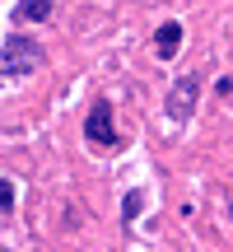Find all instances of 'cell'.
Returning a JSON list of instances; mask_svg holds the SVG:
<instances>
[{
  "label": "cell",
  "instance_id": "7",
  "mask_svg": "<svg viewBox=\"0 0 233 252\" xmlns=\"http://www.w3.org/2000/svg\"><path fill=\"white\" fill-rule=\"evenodd\" d=\"M121 215H126V224H131V220L140 215V191H131V196H126V206H121Z\"/></svg>",
  "mask_w": 233,
  "mask_h": 252
},
{
  "label": "cell",
  "instance_id": "5",
  "mask_svg": "<svg viewBox=\"0 0 233 252\" xmlns=\"http://www.w3.org/2000/svg\"><path fill=\"white\" fill-rule=\"evenodd\" d=\"M24 19H52V0H19Z\"/></svg>",
  "mask_w": 233,
  "mask_h": 252
},
{
  "label": "cell",
  "instance_id": "4",
  "mask_svg": "<svg viewBox=\"0 0 233 252\" xmlns=\"http://www.w3.org/2000/svg\"><path fill=\"white\" fill-rule=\"evenodd\" d=\"M154 52H159L163 61L182 52V24H177V19H168V24H163L159 33H154Z\"/></svg>",
  "mask_w": 233,
  "mask_h": 252
},
{
  "label": "cell",
  "instance_id": "2",
  "mask_svg": "<svg viewBox=\"0 0 233 252\" xmlns=\"http://www.w3.org/2000/svg\"><path fill=\"white\" fill-rule=\"evenodd\" d=\"M196 98H201V80H196V75H182V80L168 89V108H163V112H168V122L182 126V122L191 117V108H196Z\"/></svg>",
  "mask_w": 233,
  "mask_h": 252
},
{
  "label": "cell",
  "instance_id": "1",
  "mask_svg": "<svg viewBox=\"0 0 233 252\" xmlns=\"http://www.w3.org/2000/svg\"><path fill=\"white\" fill-rule=\"evenodd\" d=\"M42 47L33 42V37H9L5 47H0V75H33L37 65H42Z\"/></svg>",
  "mask_w": 233,
  "mask_h": 252
},
{
  "label": "cell",
  "instance_id": "3",
  "mask_svg": "<svg viewBox=\"0 0 233 252\" xmlns=\"http://www.w3.org/2000/svg\"><path fill=\"white\" fill-rule=\"evenodd\" d=\"M84 135H89L93 145H116V126H112L108 98H98V103L89 108V117H84Z\"/></svg>",
  "mask_w": 233,
  "mask_h": 252
},
{
  "label": "cell",
  "instance_id": "6",
  "mask_svg": "<svg viewBox=\"0 0 233 252\" xmlns=\"http://www.w3.org/2000/svg\"><path fill=\"white\" fill-rule=\"evenodd\" d=\"M0 210H14V182L0 178Z\"/></svg>",
  "mask_w": 233,
  "mask_h": 252
}]
</instances>
